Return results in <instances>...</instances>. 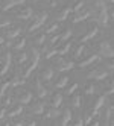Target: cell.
Returning a JSON list of instances; mask_svg holds the SVG:
<instances>
[{
	"instance_id": "cell-16",
	"label": "cell",
	"mask_w": 114,
	"mask_h": 126,
	"mask_svg": "<svg viewBox=\"0 0 114 126\" xmlns=\"http://www.w3.org/2000/svg\"><path fill=\"white\" fill-rule=\"evenodd\" d=\"M99 59V55H90L88 58H85V59H82L81 62H78V67L79 68H85V67H88V65H91V64H94L96 61Z\"/></svg>"
},
{
	"instance_id": "cell-17",
	"label": "cell",
	"mask_w": 114,
	"mask_h": 126,
	"mask_svg": "<svg viewBox=\"0 0 114 126\" xmlns=\"http://www.w3.org/2000/svg\"><path fill=\"white\" fill-rule=\"evenodd\" d=\"M29 112H31L32 115H41L43 112H44V103H43V102H37V103L31 105Z\"/></svg>"
},
{
	"instance_id": "cell-46",
	"label": "cell",
	"mask_w": 114,
	"mask_h": 126,
	"mask_svg": "<svg viewBox=\"0 0 114 126\" xmlns=\"http://www.w3.org/2000/svg\"><path fill=\"white\" fill-rule=\"evenodd\" d=\"M0 2H2V0H0Z\"/></svg>"
},
{
	"instance_id": "cell-28",
	"label": "cell",
	"mask_w": 114,
	"mask_h": 126,
	"mask_svg": "<svg viewBox=\"0 0 114 126\" xmlns=\"http://www.w3.org/2000/svg\"><path fill=\"white\" fill-rule=\"evenodd\" d=\"M70 37H72V31H70V29H65L63 33L59 35V41H58V43H64V41H67ZM58 43H56V44H58Z\"/></svg>"
},
{
	"instance_id": "cell-32",
	"label": "cell",
	"mask_w": 114,
	"mask_h": 126,
	"mask_svg": "<svg viewBox=\"0 0 114 126\" xmlns=\"http://www.w3.org/2000/svg\"><path fill=\"white\" fill-rule=\"evenodd\" d=\"M24 62H28V52H21L18 56H17V64H24Z\"/></svg>"
},
{
	"instance_id": "cell-18",
	"label": "cell",
	"mask_w": 114,
	"mask_h": 126,
	"mask_svg": "<svg viewBox=\"0 0 114 126\" xmlns=\"http://www.w3.org/2000/svg\"><path fill=\"white\" fill-rule=\"evenodd\" d=\"M41 80H50L52 78H53V70H52V67H46L43 68L40 71V76H38Z\"/></svg>"
},
{
	"instance_id": "cell-44",
	"label": "cell",
	"mask_w": 114,
	"mask_h": 126,
	"mask_svg": "<svg viewBox=\"0 0 114 126\" xmlns=\"http://www.w3.org/2000/svg\"><path fill=\"white\" fill-rule=\"evenodd\" d=\"M5 41H3V37H2V35H0V44H3Z\"/></svg>"
},
{
	"instance_id": "cell-11",
	"label": "cell",
	"mask_w": 114,
	"mask_h": 126,
	"mask_svg": "<svg viewBox=\"0 0 114 126\" xmlns=\"http://www.w3.org/2000/svg\"><path fill=\"white\" fill-rule=\"evenodd\" d=\"M58 125L59 126H65V125H68V122L72 120V111H70V108H64V110H61V115L58 117Z\"/></svg>"
},
{
	"instance_id": "cell-8",
	"label": "cell",
	"mask_w": 114,
	"mask_h": 126,
	"mask_svg": "<svg viewBox=\"0 0 114 126\" xmlns=\"http://www.w3.org/2000/svg\"><path fill=\"white\" fill-rule=\"evenodd\" d=\"M11 59H12L11 52H6L3 56H0V76L6 75L8 68H9V65H11Z\"/></svg>"
},
{
	"instance_id": "cell-14",
	"label": "cell",
	"mask_w": 114,
	"mask_h": 126,
	"mask_svg": "<svg viewBox=\"0 0 114 126\" xmlns=\"http://www.w3.org/2000/svg\"><path fill=\"white\" fill-rule=\"evenodd\" d=\"M103 82H102V93L105 96H111L114 93V87H113V80H110L108 78H105L102 79Z\"/></svg>"
},
{
	"instance_id": "cell-12",
	"label": "cell",
	"mask_w": 114,
	"mask_h": 126,
	"mask_svg": "<svg viewBox=\"0 0 114 126\" xmlns=\"http://www.w3.org/2000/svg\"><path fill=\"white\" fill-rule=\"evenodd\" d=\"M33 88H35V93H37V96L40 99H43V97L47 96V88L40 82V78H37V79L33 80Z\"/></svg>"
},
{
	"instance_id": "cell-29",
	"label": "cell",
	"mask_w": 114,
	"mask_h": 126,
	"mask_svg": "<svg viewBox=\"0 0 114 126\" xmlns=\"http://www.w3.org/2000/svg\"><path fill=\"white\" fill-rule=\"evenodd\" d=\"M84 50H85V46H84V44H79V46L73 50V56L75 58H81L82 53H84Z\"/></svg>"
},
{
	"instance_id": "cell-22",
	"label": "cell",
	"mask_w": 114,
	"mask_h": 126,
	"mask_svg": "<svg viewBox=\"0 0 114 126\" xmlns=\"http://www.w3.org/2000/svg\"><path fill=\"white\" fill-rule=\"evenodd\" d=\"M21 33V28H15V29H9L6 32V38L9 40H14V38H18Z\"/></svg>"
},
{
	"instance_id": "cell-4",
	"label": "cell",
	"mask_w": 114,
	"mask_h": 126,
	"mask_svg": "<svg viewBox=\"0 0 114 126\" xmlns=\"http://www.w3.org/2000/svg\"><path fill=\"white\" fill-rule=\"evenodd\" d=\"M75 67V62L73 61H70L64 56H61L59 58H55V68L58 71H68V70H72Z\"/></svg>"
},
{
	"instance_id": "cell-7",
	"label": "cell",
	"mask_w": 114,
	"mask_h": 126,
	"mask_svg": "<svg viewBox=\"0 0 114 126\" xmlns=\"http://www.w3.org/2000/svg\"><path fill=\"white\" fill-rule=\"evenodd\" d=\"M98 32H99V26L96 24V23H93V24H90L88 28H87L85 33L79 38V41H81V43H87L88 40H91L93 37H96V35H98Z\"/></svg>"
},
{
	"instance_id": "cell-20",
	"label": "cell",
	"mask_w": 114,
	"mask_h": 126,
	"mask_svg": "<svg viewBox=\"0 0 114 126\" xmlns=\"http://www.w3.org/2000/svg\"><path fill=\"white\" fill-rule=\"evenodd\" d=\"M26 0H6V3L3 6V11H9L11 8L14 6H20V5H24Z\"/></svg>"
},
{
	"instance_id": "cell-43",
	"label": "cell",
	"mask_w": 114,
	"mask_h": 126,
	"mask_svg": "<svg viewBox=\"0 0 114 126\" xmlns=\"http://www.w3.org/2000/svg\"><path fill=\"white\" fill-rule=\"evenodd\" d=\"M113 2H114V0H105V3H107V5H113Z\"/></svg>"
},
{
	"instance_id": "cell-36",
	"label": "cell",
	"mask_w": 114,
	"mask_h": 126,
	"mask_svg": "<svg viewBox=\"0 0 114 126\" xmlns=\"http://www.w3.org/2000/svg\"><path fill=\"white\" fill-rule=\"evenodd\" d=\"M84 5H85V0H78V2L73 5V12H75V11H78V9H81Z\"/></svg>"
},
{
	"instance_id": "cell-45",
	"label": "cell",
	"mask_w": 114,
	"mask_h": 126,
	"mask_svg": "<svg viewBox=\"0 0 114 126\" xmlns=\"http://www.w3.org/2000/svg\"><path fill=\"white\" fill-rule=\"evenodd\" d=\"M35 2H40V0H35Z\"/></svg>"
},
{
	"instance_id": "cell-15",
	"label": "cell",
	"mask_w": 114,
	"mask_h": 126,
	"mask_svg": "<svg viewBox=\"0 0 114 126\" xmlns=\"http://www.w3.org/2000/svg\"><path fill=\"white\" fill-rule=\"evenodd\" d=\"M43 114H44V117L47 120H55V119H58V117L61 115V110H59V106H52L50 110H47Z\"/></svg>"
},
{
	"instance_id": "cell-25",
	"label": "cell",
	"mask_w": 114,
	"mask_h": 126,
	"mask_svg": "<svg viewBox=\"0 0 114 126\" xmlns=\"http://www.w3.org/2000/svg\"><path fill=\"white\" fill-rule=\"evenodd\" d=\"M72 96V105L75 106V108H79L81 105H82V97H81V94H70Z\"/></svg>"
},
{
	"instance_id": "cell-9",
	"label": "cell",
	"mask_w": 114,
	"mask_h": 126,
	"mask_svg": "<svg viewBox=\"0 0 114 126\" xmlns=\"http://www.w3.org/2000/svg\"><path fill=\"white\" fill-rule=\"evenodd\" d=\"M14 100H17L21 105H26V103H29L32 100V94H31V91H28V90H23V91H18L14 96Z\"/></svg>"
},
{
	"instance_id": "cell-27",
	"label": "cell",
	"mask_w": 114,
	"mask_h": 126,
	"mask_svg": "<svg viewBox=\"0 0 114 126\" xmlns=\"http://www.w3.org/2000/svg\"><path fill=\"white\" fill-rule=\"evenodd\" d=\"M68 78L67 76H61L58 80H56V84H55V87L56 88H64V87H67V84H68Z\"/></svg>"
},
{
	"instance_id": "cell-37",
	"label": "cell",
	"mask_w": 114,
	"mask_h": 126,
	"mask_svg": "<svg viewBox=\"0 0 114 126\" xmlns=\"http://www.w3.org/2000/svg\"><path fill=\"white\" fill-rule=\"evenodd\" d=\"M2 100H3V106H9V105H12V102H14V97H2Z\"/></svg>"
},
{
	"instance_id": "cell-13",
	"label": "cell",
	"mask_w": 114,
	"mask_h": 126,
	"mask_svg": "<svg viewBox=\"0 0 114 126\" xmlns=\"http://www.w3.org/2000/svg\"><path fill=\"white\" fill-rule=\"evenodd\" d=\"M68 14H70V8L68 6H61L55 14V18H56V21H64V20L68 18Z\"/></svg>"
},
{
	"instance_id": "cell-24",
	"label": "cell",
	"mask_w": 114,
	"mask_h": 126,
	"mask_svg": "<svg viewBox=\"0 0 114 126\" xmlns=\"http://www.w3.org/2000/svg\"><path fill=\"white\" fill-rule=\"evenodd\" d=\"M26 43H28V40H26L24 37H21V38H18L14 44H12V47L15 49V50H21L24 46H26Z\"/></svg>"
},
{
	"instance_id": "cell-42",
	"label": "cell",
	"mask_w": 114,
	"mask_h": 126,
	"mask_svg": "<svg viewBox=\"0 0 114 126\" xmlns=\"http://www.w3.org/2000/svg\"><path fill=\"white\" fill-rule=\"evenodd\" d=\"M55 6H58V0H50L49 8H55Z\"/></svg>"
},
{
	"instance_id": "cell-3",
	"label": "cell",
	"mask_w": 114,
	"mask_h": 126,
	"mask_svg": "<svg viewBox=\"0 0 114 126\" xmlns=\"http://www.w3.org/2000/svg\"><path fill=\"white\" fill-rule=\"evenodd\" d=\"M111 73H113V71H110L107 67H98V68L91 70L90 73L87 75V79H93V80H102V79H105V78H108Z\"/></svg>"
},
{
	"instance_id": "cell-34",
	"label": "cell",
	"mask_w": 114,
	"mask_h": 126,
	"mask_svg": "<svg viewBox=\"0 0 114 126\" xmlns=\"http://www.w3.org/2000/svg\"><path fill=\"white\" fill-rule=\"evenodd\" d=\"M58 28H59L58 23H53V24H50L49 28L46 29V32H44V33H46V35H47V33H55V31H58Z\"/></svg>"
},
{
	"instance_id": "cell-21",
	"label": "cell",
	"mask_w": 114,
	"mask_h": 126,
	"mask_svg": "<svg viewBox=\"0 0 114 126\" xmlns=\"http://www.w3.org/2000/svg\"><path fill=\"white\" fill-rule=\"evenodd\" d=\"M61 103H63V96L59 93H53L50 96V105L52 106H59Z\"/></svg>"
},
{
	"instance_id": "cell-41",
	"label": "cell",
	"mask_w": 114,
	"mask_h": 126,
	"mask_svg": "<svg viewBox=\"0 0 114 126\" xmlns=\"http://www.w3.org/2000/svg\"><path fill=\"white\" fill-rule=\"evenodd\" d=\"M75 125H78V126H82V125H84V120H82V117H81V115H78V119H76Z\"/></svg>"
},
{
	"instance_id": "cell-10",
	"label": "cell",
	"mask_w": 114,
	"mask_h": 126,
	"mask_svg": "<svg viewBox=\"0 0 114 126\" xmlns=\"http://www.w3.org/2000/svg\"><path fill=\"white\" fill-rule=\"evenodd\" d=\"M103 106H105V96H99V97H96V100H94V103H93V108H91L90 115H91V117L98 115V114H99V111L102 110Z\"/></svg>"
},
{
	"instance_id": "cell-33",
	"label": "cell",
	"mask_w": 114,
	"mask_h": 126,
	"mask_svg": "<svg viewBox=\"0 0 114 126\" xmlns=\"http://www.w3.org/2000/svg\"><path fill=\"white\" fill-rule=\"evenodd\" d=\"M56 55H58L56 49H50V50H46V53H44V58H46V59H52V58H55Z\"/></svg>"
},
{
	"instance_id": "cell-31",
	"label": "cell",
	"mask_w": 114,
	"mask_h": 126,
	"mask_svg": "<svg viewBox=\"0 0 114 126\" xmlns=\"http://www.w3.org/2000/svg\"><path fill=\"white\" fill-rule=\"evenodd\" d=\"M94 91H96V87H94L93 84H85V87H84V93H85L87 96L94 94Z\"/></svg>"
},
{
	"instance_id": "cell-30",
	"label": "cell",
	"mask_w": 114,
	"mask_h": 126,
	"mask_svg": "<svg viewBox=\"0 0 114 126\" xmlns=\"http://www.w3.org/2000/svg\"><path fill=\"white\" fill-rule=\"evenodd\" d=\"M9 87H11V80H6L5 84L0 85V99L6 94V91H8V88H9Z\"/></svg>"
},
{
	"instance_id": "cell-40",
	"label": "cell",
	"mask_w": 114,
	"mask_h": 126,
	"mask_svg": "<svg viewBox=\"0 0 114 126\" xmlns=\"http://www.w3.org/2000/svg\"><path fill=\"white\" fill-rule=\"evenodd\" d=\"M6 119V110H5V106L0 110V120H5Z\"/></svg>"
},
{
	"instance_id": "cell-2",
	"label": "cell",
	"mask_w": 114,
	"mask_h": 126,
	"mask_svg": "<svg viewBox=\"0 0 114 126\" xmlns=\"http://www.w3.org/2000/svg\"><path fill=\"white\" fill-rule=\"evenodd\" d=\"M46 20H47V12H46V11L38 12V14H37V15H35L33 18L31 20V24L28 26V32H33V31L40 29L41 26L46 23Z\"/></svg>"
},
{
	"instance_id": "cell-23",
	"label": "cell",
	"mask_w": 114,
	"mask_h": 126,
	"mask_svg": "<svg viewBox=\"0 0 114 126\" xmlns=\"http://www.w3.org/2000/svg\"><path fill=\"white\" fill-rule=\"evenodd\" d=\"M113 123V106L105 108V125H111Z\"/></svg>"
},
{
	"instance_id": "cell-1",
	"label": "cell",
	"mask_w": 114,
	"mask_h": 126,
	"mask_svg": "<svg viewBox=\"0 0 114 126\" xmlns=\"http://www.w3.org/2000/svg\"><path fill=\"white\" fill-rule=\"evenodd\" d=\"M94 49L98 50V53H99L100 56H103V58H113V56H114V50H113V46L110 44V41H107V40H103V41H99V43H96Z\"/></svg>"
},
{
	"instance_id": "cell-5",
	"label": "cell",
	"mask_w": 114,
	"mask_h": 126,
	"mask_svg": "<svg viewBox=\"0 0 114 126\" xmlns=\"http://www.w3.org/2000/svg\"><path fill=\"white\" fill-rule=\"evenodd\" d=\"M91 17V9L88 6H82L81 9H78V11H75V15H73V18H72V21L73 23H81V21H84V20H88Z\"/></svg>"
},
{
	"instance_id": "cell-26",
	"label": "cell",
	"mask_w": 114,
	"mask_h": 126,
	"mask_svg": "<svg viewBox=\"0 0 114 126\" xmlns=\"http://www.w3.org/2000/svg\"><path fill=\"white\" fill-rule=\"evenodd\" d=\"M46 41V33H38V35H35L32 43L35 44V46H40V44H44Z\"/></svg>"
},
{
	"instance_id": "cell-39",
	"label": "cell",
	"mask_w": 114,
	"mask_h": 126,
	"mask_svg": "<svg viewBox=\"0 0 114 126\" xmlns=\"http://www.w3.org/2000/svg\"><path fill=\"white\" fill-rule=\"evenodd\" d=\"M59 41V35H53V37L50 38V41H49V44H52V46H55V44Z\"/></svg>"
},
{
	"instance_id": "cell-19",
	"label": "cell",
	"mask_w": 114,
	"mask_h": 126,
	"mask_svg": "<svg viewBox=\"0 0 114 126\" xmlns=\"http://www.w3.org/2000/svg\"><path fill=\"white\" fill-rule=\"evenodd\" d=\"M21 112H23V106L21 105H17V106L12 108L9 112H6V117H8V119H15V117H18Z\"/></svg>"
},
{
	"instance_id": "cell-6",
	"label": "cell",
	"mask_w": 114,
	"mask_h": 126,
	"mask_svg": "<svg viewBox=\"0 0 114 126\" xmlns=\"http://www.w3.org/2000/svg\"><path fill=\"white\" fill-rule=\"evenodd\" d=\"M14 14H15V17L18 20H29V18H32L33 11H32V8H29V6H21L17 11H14Z\"/></svg>"
},
{
	"instance_id": "cell-38",
	"label": "cell",
	"mask_w": 114,
	"mask_h": 126,
	"mask_svg": "<svg viewBox=\"0 0 114 126\" xmlns=\"http://www.w3.org/2000/svg\"><path fill=\"white\" fill-rule=\"evenodd\" d=\"M12 24V20L9 18H3L2 21H0V28H8V26H11Z\"/></svg>"
},
{
	"instance_id": "cell-35",
	"label": "cell",
	"mask_w": 114,
	"mask_h": 126,
	"mask_svg": "<svg viewBox=\"0 0 114 126\" xmlns=\"http://www.w3.org/2000/svg\"><path fill=\"white\" fill-rule=\"evenodd\" d=\"M76 90H78V82H76V84H72V85H70V87L65 90V94H68V96H70V94H73V93L76 91Z\"/></svg>"
}]
</instances>
